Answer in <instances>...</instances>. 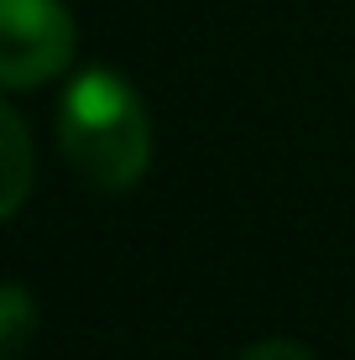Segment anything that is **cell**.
<instances>
[{"mask_svg": "<svg viewBox=\"0 0 355 360\" xmlns=\"http://www.w3.org/2000/svg\"><path fill=\"white\" fill-rule=\"evenodd\" d=\"M58 146L84 183L105 193L136 188L152 162V126L136 89L110 68H84L58 99Z\"/></svg>", "mask_w": 355, "mask_h": 360, "instance_id": "1", "label": "cell"}, {"mask_svg": "<svg viewBox=\"0 0 355 360\" xmlns=\"http://www.w3.org/2000/svg\"><path fill=\"white\" fill-rule=\"evenodd\" d=\"M73 63V16L58 0H0V79L32 89Z\"/></svg>", "mask_w": 355, "mask_h": 360, "instance_id": "2", "label": "cell"}, {"mask_svg": "<svg viewBox=\"0 0 355 360\" xmlns=\"http://www.w3.org/2000/svg\"><path fill=\"white\" fill-rule=\"evenodd\" d=\"M6 152H11V172H6V214L21 209V193H27V131H21L16 110H6Z\"/></svg>", "mask_w": 355, "mask_h": 360, "instance_id": "3", "label": "cell"}, {"mask_svg": "<svg viewBox=\"0 0 355 360\" xmlns=\"http://www.w3.org/2000/svg\"><path fill=\"white\" fill-rule=\"evenodd\" d=\"M0 308H6V355H16L21 345H27V319H32V303H27V292H21V288H6Z\"/></svg>", "mask_w": 355, "mask_h": 360, "instance_id": "4", "label": "cell"}, {"mask_svg": "<svg viewBox=\"0 0 355 360\" xmlns=\"http://www.w3.org/2000/svg\"><path fill=\"white\" fill-rule=\"evenodd\" d=\"M240 360H314L303 345H292V340H262V345H251Z\"/></svg>", "mask_w": 355, "mask_h": 360, "instance_id": "5", "label": "cell"}]
</instances>
